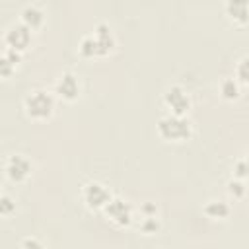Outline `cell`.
Listing matches in <instances>:
<instances>
[{"instance_id":"d6986e66","label":"cell","mask_w":249,"mask_h":249,"mask_svg":"<svg viewBox=\"0 0 249 249\" xmlns=\"http://www.w3.org/2000/svg\"><path fill=\"white\" fill-rule=\"evenodd\" d=\"M233 173H235L237 179L249 183V154H245L243 158H239V160L235 161V165H233Z\"/></svg>"},{"instance_id":"4fadbf2b","label":"cell","mask_w":249,"mask_h":249,"mask_svg":"<svg viewBox=\"0 0 249 249\" xmlns=\"http://www.w3.org/2000/svg\"><path fill=\"white\" fill-rule=\"evenodd\" d=\"M21 54H23V53H18V51H14V49L4 47L2 56H0V76H2L4 80L10 78V76L16 72L18 64L21 62Z\"/></svg>"},{"instance_id":"9a60e30c","label":"cell","mask_w":249,"mask_h":249,"mask_svg":"<svg viewBox=\"0 0 249 249\" xmlns=\"http://www.w3.org/2000/svg\"><path fill=\"white\" fill-rule=\"evenodd\" d=\"M78 53L86 58H95V56H101V51H99V45L93 37V33H86L80 43H78Z\"/></svg>"},{"instance_id":"9c48e42d","label":"cell","mask_w":249,"mask_h":249,"mask_svg":"<svg viewBox=\"0 0 249 249\" xmlns=\"http://www.w3.org/2000/svg\"><path fill=\"white\" fill-rule=\"evenodd\" d=\"M91 33H93V37H95V41L99 45L101 56H107L115 49V45H117V39H115V33L111 29V25L105 23V21H97Z\"/></svg>"},{"instance_id":"7a4b0ae2","label":"cell","mask_w":249,"mask_h":249,"mask_svg":"<svg viewBox=\"0 0 249 249\" xmlns=\"http://www.w3.org/2000/svg\"><path fill=\"white\" fill-rule=\"evenodd\" d=\"M156 130L165 142H185L193 136V123L189 121V117L167 113L158 119Z\"/></svg>"},{"instance_id":"6da1fadb","label":"cell","mask_w":249,"mask_h":249,"mask_svg":"<svg viewBox=\"0 0 249 249\" xmlns=\"http://www.w3.org/2000/svg\"><path fill=\"white\" fill-rule=\"evenodd\" d=\"M56 107V95L54 91H49L45 88H35L31 91H27V95L23 97V109L25 115L33 121H47L53 117Z\"/></svg>"},{"instance_id":"30bf717a","label":"cell","mask_w":249,"mask_h":249,"mask_svg":"<svg viewBox=\"0 0 249 249\" xmlns=\"http://www.w3.org/2000/svg\"><path fill=\"white\" fill-rule=\"evenodd\" d=\"M19 21L25 23L31 31H35L45 23V12H43V8L39 4L29 2L19 10Z\"/></svg>"},{"instance_id":"e0dca14e","label":"cell","mask_w":249,"mask_h":249,"mask_svg":"<svg viewBox=\"0 0 249 249\" xmlns=\"http://www.w3.org/2000/svg\"><path fill=\"white\" fill-rule=\"evenodd\" d=\"M161 228V222L158 216H142L140 224H138V231H142L144 235H152V233H158Z\"/></svg>"},{"instance_id":"5b68a950","label":"cell","mask_w":249,"mask_h":249,"mask_svg":"<svg viewBox=\"0 0 249 249\" xmlns=\"http://www.w3.org/2000/svg\"><path fill=\"white\" fill-rule=\"evenodd\" d=\"M163 105L169 109L171 115H181V117H187L193 101H191V95L189 91L179 86V84H173L169 88H165L163 91Z\"/></svg>"},{"instance_id":"3957f363","label":"cell","mask_w":249,"mask_h":249,"mask_svg":"<svg viewBox=\"0 0 249 249\" xmlns=\"http://www.w3.org/2000/svg\"><path fill=\"white\" fill-rule=\"evenodd\" d=\"M82 200L89 210H103L113 198L109 187L101 181H88L82 187Z\"/></svg>"},{"instance_id":"ac0fdd59","label":"cell","mask_w":249,"mask_h":249,"mask_svg":"<svg viewBox=\"0 0 249 249\" xmlns=\"http://www.w3.org/2000/svg\"><path fill=\"white\" fill-rule=\"evenodd\" d=\"M239 84L249 86V54H243L241 58H237L235 62V76H233Z\"/></svg>"},{"instance_id":"5bb4252c","label":"cell","mask_w":249,"mask_h":249,"mask_svg":"<svg viewBox=\"0 0 249 249\" xmlns=\"http://www.w3.org/2000/svg\"><path fill=\"white\" fill-rule=\"evenodd\" d=\"M220 95L226 99V101H235L239 99L241 95V84L233 78V76H228L220 82Z\"/></svg>"},{"instance_id":"277c9868","label":"cell","mask_w":249,"mask_h":249,"mask_svg":"<svg viewBox=\"0 0 249 249\" xmlns=\"http://www.w3.org/2000/svg\"><path fill=\"white\" fill-rule=\"evenodd\" d=\"M4 47L8 49H14L18 53H23L27 47H31V41H33V31L21 23V21H12L6 29H4Z\"/></svg>"},{"instance_id":"52a82bcc","label":"cell","mask_w":249,"mask_h":249,"mask_svg":"<svg viewBox=\"0 0 249 249\" xmlns=\"http://www.w3.org/2000/svg\"><path fill=\"white\" fill-rule=\"evenodd\" d=\"M82 93V84H80V78L74 74V72H62L56 76L54 80V95L62 101H76Z\"/></svg>"},{"instance_id":"2e32d148","label":"cell","mask_w":249,"mask_h":249,"mask_svg":"<svg viewBox=\"0 0 249 249\" xmlns=\"http://www.w3.org/2000/svg\"><path fill=\"white\" fill-rule=\"evenodd\" d=\"M226 191H228V195L233 200H241L247 195V183L241 181V179H237V177H233V179H230L226 183Z\"/></svg>"},{"instance_id":"8fae6325","label":"cell","mask_w":249,"mask_h":249,"mask_svg":"<svg viewBox=\"0 0 249 249\" xmlns=\"http://www.w3.org/2000/svg\"><path fill=\"white\" fill-rule=\"evenodd\" d=\"M224 12L230 21L243 25L249 21V2L247 0H228L224 4Z\"/></svg>"},{"instance_id":"8992f818","label":"cell","mask_w":249,"mask_h":249,"mask_svg":"<svg viewBox=\"0 0 249 249\" xmlns=\"http://www.w3.org/2000/svg\"><path fill=\"white\" fill-rule=\"evenodd\" d=\"M4 173L12 183H23L31 177L33 163L23 154H12V156H8V160L4 163Z\"/></svg>"},{"instance_id":"ffe728a7","label":"cell","mask_w":249,"mask_h":249,"mask_svg":"<svg viewBox=\"0 0 249 249\" xmlns=\"http://www.w3.org/2000/svg\"><path fill=\"white\" fill-rule=\"evenodd\" d=\"M16 212V202L12 200V196L8 195V193H2L0 195V214L4 216V218H8V216H12Z\"/></svg>"},{"instance_id":"7c38bea8","label":"cell","mask_w":249,"mask_h":249,"mask_svg":"<svg viewBox=\"0 0 249 249\" xmlns=\"http://www.w3.org/2000/svg\"><path fill=\"white\" fill-rule=\"evenodd\" d=\"M202 212L210 220H226L231 214V206H230V202H226L222 198H210V200L204 202Z\"/></svg>"},{"instance_id":"7402d4cb","label":"cell","mask_w":249,"mask_h":249,"mask_svg":"<svg viewBox=\"0 0 249 249\" xmlns=\"http://www.w3.org/2000/svg\"><path fill=\"white\" fill-rule=\"evenodd\" d=\"M140 214L142 216H158V208H156L154 202H144L140 206Z\"/></svg>"},{"instance_id":"ba28073f","label":"cell","mask_w":249,"mask_h":249,"mask_svg":"<svg viewBox=\"0 0 249 249\" xmlns=\"http://www.w3.org/2000/svg\"><path fill=\"white\" fill-rule=\"evenodd\" d=\"M103 214L119 228H124V226H130L132 220H134V210L130 206L128 200L121 198V196H113L109 200V204L103 208Z\"/></svg>"},{"instance_id":"44dd1931","label":"cell","mask_w":249,"mask_h":249,"mask_svg":"<svg viewBox=\"0 0 249 249\" xmlns=\"http://www.w3.org/2000/svg\"><path fill=\"white\" fill-rule=\"evenodd\" d=\"M16 249H47V247H45V243H43L41 239H37V237H33V235H27V237H23V239L18 243Z\"/></svg>"}]
</instances>
